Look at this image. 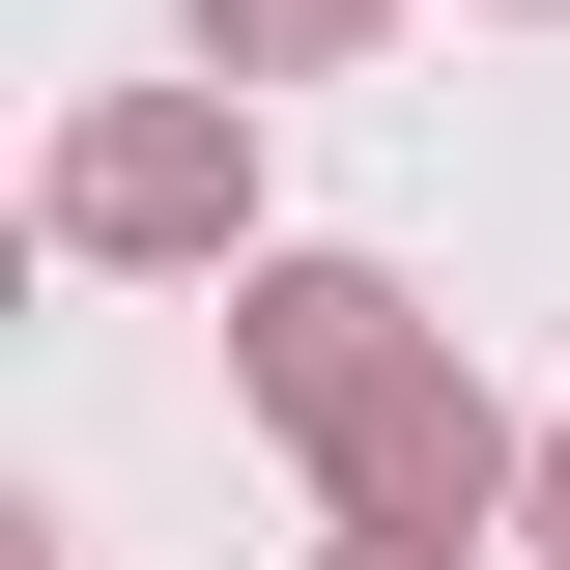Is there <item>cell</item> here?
Wrapping results in <instances>:
<instances>
[{
	"label": "cell",
	"mask_w": 570,
	"mask_h": 570,
	"mask_svg": "<svg viewBox=\"0 0 570 570\" xmlns=\"http://www.w3.org/2000/svg\"><path fill=\"white\" fill-rule=\"evenodd\" d=\"M542 29H570V0H542Z\"/></svg>",
	"instance_id": "obj_7"
},
{
	"label": "cell",
	"mask_w": 570,
	"mask_h": 570,
	"mask_svg": "<svg viewBox=\"0 0 570 570\" xmlns=\"http://www.w3.org/2000/svg\"><path fill=\"white\" fill-rule=\"evenodd\" d=\"M371 29H400V0H200V58H228V86H343Z\"/></svg>",
	"instance_id": "obj_4"
},
{
	"label": "cell",
	"mask_w": 570,
	"mask_h": 570,
	"mask_svg": "<svg viewBox=\"0 0 570 570\" xmlns=\"http://www.w3.org/2000/svg\"><path fill=\"white\" fill-rule=\"evenodd\" d=\"M400 343H428V285H400V257H285V228L228 257V400H257L285 456H314V428H343Z\"/></svg>",
	"instance_id": "obj_3"
},
{
	"label": "cell",
	"mask_w": 570,
	"mask_h": 570,
	"mask_svg": "<svg viewBox=\"0 0 570 570\" xmlns=\"http://www.w3.org/2000/svg\"><path fill=\"white\" fill-rule=\"evenodd\" d=\"M314 570H485V542H371V513H343V542H314Z\"/></svg>",
	"instance_id": "obj_6"
},
{
	"label": "cell",
	"mask_w": 570,
	"mask_h": 570,
	"mask_svg": "<svg viewBox=\"0 0 570 570\" xmlns=\"http://www.w3.org/2000/svg\"><path fill=\"white\" fill-rule=\"evenodd\" d=\"M29 228H58L86 285H228L257 257V86H86L58 115V171H29Z\"/></svg>",
	"instance_id": "obj_1"
},
{
	"label": "cell",
	"mask_w": 570,
	"mask_h": 570,
	"mask_svg": "<svg viewBox=\"0 0 570 570\" xmlns=\"http://www.w3.org/2000/svg\"><path fill=\"white\" fill-rule=\"evenodd\" d=\"M513 542H542V570H570V428H542V485H513Z\"/></svg>",
	"instance_id": "obj_5"
},
{
	"label": "cell",
	"mask_w": 570,
	"mask_h": 570,
	"mask_svg": "<svg viewBox=\"0 0 570 570\" xmlns=\"http://www.w3.org/2000/svg\"><path fill=\"white\" fill-rule=\"evenodd\" d=\"M513 485H542V428L456 371V314H428V343L314 428V513H371V542H513Z\"/></svg>",
	"instance_id": "obj_2"
}]
</instances>
